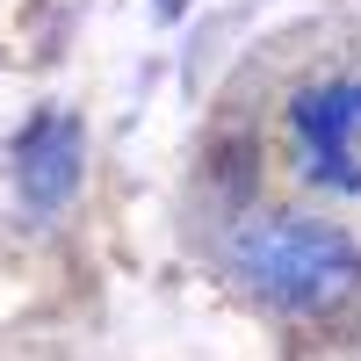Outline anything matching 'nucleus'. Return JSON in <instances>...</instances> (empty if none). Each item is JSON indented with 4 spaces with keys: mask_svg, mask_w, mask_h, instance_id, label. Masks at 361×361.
I'll use <instances>...</instances> for the list:
<instances>
[{
    "mask_svg": "<svg viewBox=\"0 0 361 361\" xmlns=\"http://www.w3.org/2000/svg\"><path fill=\"white\" fill-rule=\"evenodd\" d=\"M224 275L275 318H333L361 296V238L311 209H253L224 238Z\"/></svg>",
    "mask_w": 361,
    "mask_h": 361,
    "instance_id": "1",
    "label": "nucleus"
},
{
    "mask_svg": "<svg viewBox=\"0 0 361 361\" xmlns=\"http://www.w3.org/2000/svg\"><path fill=\"white\" fill-rule=\"evenodd\" d=\"M282 137L296 173L325 195H361V73H318L289 94Z\"/></svg>",
    "mask_w": 361,
    "mask_h": 361,
    "instance_id": "2",
    "label": "nucleus"
},
{
    "mask_svg": "<svg viewBox=\"0 0 361 361\" xmlns=\"http://www.w3.org/2000/svg\"><path fill=\"white\" fill-rule=\"evenodd\" d=\"M15 195L29 217H58L73 195H80V173H87V130L73 109H44L29 116V130L15 137Z\"/></svg>",
    "mask_w": 361,
    "mask_h": 361,
    "instance_id": "3",
    "label": "nucleus"
}]
</instances>
